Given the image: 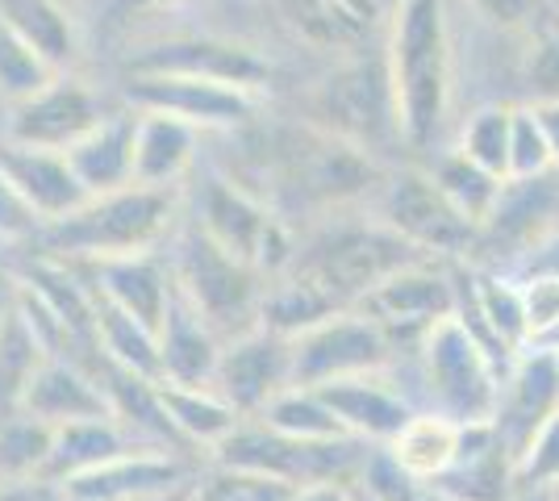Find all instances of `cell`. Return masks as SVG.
<instances>
[{"label":"cell","mask_w":559,"mask_h":501,"mask_svg":"<svg viewBox=\"0 0 559 501\" xmlns=\"http://www.w3.org/2000/svg\"><path fill=\"white\" fill-rule=\"evenodd\" d=\"M0 22L34 50L55 75L71 72L80 59V25L68 0H0Z\"/></svg>","instance_id":"484cf974"},{"label":"cell","mask_w":559,"mask_h":501,"mask_svg":"<svg viewBox=\"0 0 559 501\" xmlns=\"http://www.w3.org/2000/svg\"><path fill=\"white\" fill-rule=\"evenodd\" d=\"M556 9H559V0H556Z\"/></svg>","instance_id":"db71d44e"},{"label":"cell","mask_w":559,"mask_h":501,"mask_svg":"<svg viewBox=\"0 0 559 501\" xmlns=\"http://www.w3.org/2000/svg\"><path fill=\"white\" fill-rule=\"evenodd\" d=\"M343 310L326 288L318 285L313 276H305L301 267L293 276H276L272 285L263 288V301H259V326L263 331L280 334V338H301L305 331H313L318 322H326Z\"/></svg>","instance_id":"f546056e"},{"label":"cell","mask_w":559,"mask_h":501,"mask_svg":"<svg viewBox=\"0 0 559 501\" xmlns=\"http://www.w3.org/2000/svg\"><path fill=\"white\" fill-rule=\"evenodd\" d=\"M547 501H559V493H547Z\"/></svg>","instance_id":"f5cc1de1"},{"label":"cell","mask_w":559,"mask_h":501,"mask_svg":"<svg viewBox=\"0 0 559 501\" xmlns=\"http://www.w3.org/2000/svg\"><path fill=\"white\" fill-rule=\"evenodd\" d=\"M380 226L393 230L405 247L426 255H467L476 251V230L447 205V196L426 171H401L384 189Z\"/></svg>","instance_id":"8fae6325"},{"label":"cell","mask_w":559,"mask_h":501,"mask_svg":"<svg viewBox=\"0 0 559 501\" xmlns=\"http://www.w3.org/2000/svg\"><path fill=\"white\" fill-rule=\"evenodd\" d=\"M513 489L518 493H556L559 489V414L543 422L538 434L513 460Z\"/></svg>","instance_id":"8d00e7d4"},{"label":"cell","mask_w":559,"mask_h":501,"mask_svg":"<svg viewBox=\"0 0 559 501\" xmlns=\"http://www.w3.org/2000/svg\"><path fill=\"white\" fill-rule=\"evenodd\" d=\"M293 489H284L276 480L251 477L238 468H222V464H201V473L192 477L185 501H288Z\"/></svg>","instance_id":"d590c367"},{"label":"cell","mask_w":559,"mask_h":501,"mask_svg":"<svg viewBox=\"0 0 559 501\" xmlns=\"http://www.w3.org/2000/svg\"><path fill=\"white\" fill-rule=\"evenodd\" d=\"M455 301H460V285L447 276L443 267L418 260L393 272L389 281H380L355 310L368 313L376 326L389 334V343L401 356V347L414 351L421 343V334L430 331L435 322L451 318Z\"/></svg>","instance_id":"9c48e42d"},{"label":"cell","mask_w":559,"mask_h":501,"mask_svg":"<svg viewBox=\"0 0 559 501\" xmlns=\"http://www.w3.org/2000/svg\"><path fill=\"white\" fill-rule=\"evenodd\" d=\"M255 422H263L276 434H288V439H301V443H330V439H350L347 430L338 427L334 409L322 402L318 389L309 384H288L280 389L276 397L255 414Z\"/></svg>","instance_id":"1f68e13d"},{"label":"cell","mask_w":559,"mask_h":501,"mask_svg":"<svg viewBox=\"0 0 559 501\" xmlns=\"http://www.w3.org/2000/svg\"><path fill=\"white\" fill-rule=\"evenodd\" d=\"M288 384H293V347H288V338L255 326V331L238 334L222 347L210 389L247 422Z\"/></svg>","instance_id":"5bb4252c"},{"label":"cell","mask_w":559,"mask_h":501,"mask_svg":"<svg viewBox=\"0 0 559 501\" xmlns=\"http://www.w3.org/2000/svg\"><path fill=\"white\" fill-rule=\"evenodd\" d=\"M526 84L535 93V105H556L559 100V34H543L531 47Z\"/></svg>","instance_id":"ab89813d"},{"label":"cell","mask_w":559,"mask_h":501,"mask_svg":"<svg viewBox=\"0 0 559 501\" xmlns=\"http://www.w3.org/2000/svg\"><path fill=\"white\" fill-rule=\"evenodd\" d=\"M205 460L164 448H134L93 473L59 480L63 501H167L192 485Z\"/></svg>","instance_id":"7c38bea8"},{"label":"cell","mask_w":559,"mask_h":501,"mask_svg":"<svg viewBox=\"0 0 559 501\" xmlns=\"http://www.w3.org/2000/svg\"><path fill=\"white\" fill-rule=\"evenodd\" d=\"M134 114V109H130ZM201 130L164 114H134V184L139 189H176L197 159Z\"/></svg>","instance_id":"d4e9b609"},{"label":"cell","mask_w":559,"mask_h":501,"mask_svg":"<svg viewBox=\"0 0 559 501\" xmlns=\"http://www.w3.org/2000/svg\"><path fill=\"white\" fill-rule=\"evenodd\" d=\"M350 501H368V498H364V493H359V489H350Z\"/></svg>","instance_id":"681fc988"},{"label":"cell","mask_w":559,"mask_h":501,"mask_svg":"<svg viewBox=\"0 0 559 501\" xmlns=\"http://www.w3.org/2000/svg\"><path fill=\"white\" fill-rule=\"evenodd\" d=\"M222 347L226 343L205 326V318L180 297H171L159 322V384H213Z\"/></svg>","instance_id":"cb8c5ba5"},{"label":"cell","mask_w":559,"mask_h":501,"mask_svg":"<svg viewBox=\"0 0 559 501\" xmlns=\"http://www.w3.org/2000/svg\"><path fill=\"white\" fill-rule=\"evenodd\" d=\"M50 434L55 430L29 414L0 418V480H29L47 473Z\"/></svg>","instance_id":"836d02e7"},{"label":"cell","mask_w":559,"mask_h":501,"mask_svg":"<svg viewBox=\"0 0 559 501\" xmlns=\"http://www.w3.org/2000/svg\"><path fill=\"white\" fill-rule=\"evenodd\" d=\"M159 402H164V414L171 430H176V439L185 443L188 452H201L205 460L242 422L210 384H201V389H192V384H159Z\"/></svg>","instance_id":"f1b7e54d"},{"label":"cell","mask_w":559,"mask_h":501,"mask_svg":"<svg viewBox=\"0 0 559 501\" xmlns=\"http://www.w3.org/2000/svg\"><path fill=\"white\" fill-rule=\"evenodd\" d=\"M426 501H447V498H439V493H430V489H426Z\"/></svg>","instance_id":"f907efd6"},{"label":"cell","mask_w":559,"mask_h":501,"mask_svg":"<svg viewBox=\"0 0 559 501\" xmlns=\"http://www.w3.org/2000/svg\"><path fill=\"white\" fill-rule=\"evenodd\" d=\"M130 75H192V80H217L242 93H259L267 80V63L251 47L222 43V38H167L130 55Z\"/></svg>","instance_id":"ac0fdd59"},{"label":"cell","mask_w":559,"mask_h":501,"mask_svg":"<svg viewBox=\"0 0 559 501\" xmlns=\"http://www.w3.org/2000/svg\"><path fill=\"white\" fill-rule=\"evenodd\" d=\"M88 288H93L96 301L130 313L134 322L151 326L155 334H159V322H164L167 306L176 297L171 267H167V260H159V251L155 255H126V260L88 263Z\"/></svg>","instance_id":"44dd1931"},{"label":"cell","mask_w":559,"mask_h":501,"mask_svg":"<svg viewBox=\"0 0 559 501\" xmlns=\"http://www.w3.org/2000/svg\"><path fill=\"white\" fill-rule=\"evenodd\" d=\"M460 443H464V427H460V422H451V418L435 414V409H418V414L384 443V452L393 455L401 473H409L418 485L430 489V485L455 464Z\"/></svg>","instance_id":"83f0119b"},{"label":"cell","mask_w":559,"mask_h":501,"mask_svg":"<svg viewBox=\"0 0 559 501\" xmlns=\"http://www.w3.org/2000/svg\"><path fill=\"white\" fill-rule=\"evenodd\" d=\"M288 347H293V384H309V389L364 377V372H389L396 363V347L389 343V334L359 310H338L301 338H293Z\"/></svg>","instance_id":"8992f818"},{"label":"cell","mask_w":559,"mask_h":501,"mask_svg":"<svg viewBox=\"0 0 559 501\" xmlns=\"http://www.w3.org/2000/svg\"><path fill=\"white\" fill-rule=\"evenodd\" d=\"M171 285L176 297L205 318L222 343L259 326V301H263V276L251 263L234 260L222 247H213L197 226L171 251Z\"/></svg>","instance_id":"277c9868"},{"label":"cell","mask_w":559,"mask_h":501,"mask_svg":"<svg viewBox=\"0 0 559 501\" xmlns=\"http://www.w3.org/2000/svg\"><path fill=\"white\" fill-rule=\"evenodd\" d=\"M17 414H29L55 430L68 427V422H84V418H105L109 402H105L88 363L68 356H43L34 377L25 381Z\"/></svg>","instance_id":"ffe728a7"},{"label":"cell","mask_w":559,"mask_h":501,"mask_svg":"<svg viewBox=\"0 0 559 501\" xmlns=\"http://www.w3.org/2000/svg\"><path fill=\"white\" fill-rule=\"evenodd\" d=\"M50 75L55 72H50L47 63L25 47L9 25L0 22V96L13 105V100H22V96L38 93Z\"/></svg>","instance_id":"74e56055"},{"label":"cell","mask_w":559,"mask_h":501,"mask_svg":"<svg viewBox=\"0 0 559 501\" xmlns=\"http://www.w3.org/2000/svg\"><path fill=\"white\" fill-rule=\"evenodd\" d=\"M0 192L13 196V205L29 222H47V226L71 217L88 201L63 151L13 143H0Z\"/></svg>","instance_id":"9a60e30c"},{"label":"cell","mask_w":559,"mask_h":501,"mask_svg":"<svg viewBox=\"0 0 559 501\" xmlns=\"http://www.w3.org/2000/svg\"><path fill=\"white\" fill-rule=\"evenodd\" d=\"M142 448L130 430L117 422L114 414L105 418H84V422H68V427H55L50 434V455H47V480H71L80 473H93L100 464H109L117 455Z\"/></svg>","instance_id":"4316f807"},{"label":"cell","mask_w":559,"mask_h":501,"mask_svg":"<svg viewBox=\"0 0 559 501\" xmlns=\"http://www.w3.org/2000/svg\"><path fill=\"white\" fill-rule=\"evenodd\" d=\"M213 247H222L234 260L251 263L259 276H280V267L293 260L288 235L276 217L259 205L255 196L234 189L226 180H210L192 222Z\"/></svg>","instance_id":"52a82bcc"},{"label":"cell","mask_w":559,"mask_h":501,"mask_svg":"<svg viewBox=\"0 0 559 501\" xmlns=\"http://www.w3.org/2000/svg\"><path fill=\"white\" fill-rule=\"evenodd\" d=\"M185 493H188V489H180V493H176V498H167V501H185Z\"/></svg>","instance_id":"816d5d0a"},{"label":"cell","mask_w":559,"mask_h":501,"mask_svg":"<svg viewBox=\"0 0 559 501\" xmlns=\"http://www.w3.org/2000/svg\"><path fill=\"white\" fill-rule=\"evenodd\" d=\"M421 377V406L435 409L460 427H485L492 422L497 393H501V368L489 359V351L476 343V334L451 313L435 322L414 347Z\"/></svg>","instance_id":"3957f363"},{"label":"cell","mask_w":559,"mask_h":501,"mask_svg":"<svg viewBox=\"0 0 559 501\" xmlns=\"http://www.w3.org/2000/svg\"><path fill=\"white\" fill-rule=\"evenodd\" d=\"M68 164L88 196L121 192L134 184V114H105L93 130L68 151Z\"/></svg>","instance_id":"603a6c76"},{"label":"cell","mask_w":559,"mask_h":501,"mask_svg":"<svg viewBox=\"0 0 559 501\" xmlns=\"http://www.w3.org/2000/svg\"><path fill=\"white\" fill-rule=\"evenodd\" d=\"M364 455H368V443H359V439L301 443V439L276 434V430H267L255 418H247L210 455V464L276 480V485L297 493V489H309V485H350V480L359 477Z\"/></svg>","instance_id":"5b68a950"},{"label":"cell","mask_w":559,"mask_h":501,"mask_svg":"<svg viewBox=\"0 0 559 501\" xmlns=\"http://www.w3.org/2000/svg\"><path fill=\"white\" fill-rule=\"evenodd\" d=\"M164 4H176V0H117V9H126V13H146V9H164Z\"/></svg>","instance_id":"c3c4849f"},{"label":"cell","mask_w":559,"mask_h":501,"mask_svg":"<svg viewBox=\"0 0 559 501\" xmlns=\"http://www.w3.org/2000/svg\"><path fill=\"white\" fill-rule=\"evenodd\" d=\"M547 171H551L547 134H543V126H538L535 105H522V109H513L506 180H535V176H547Z\"/></svg>","instance_id":"f35d334b"},{"label":"cell","mask_w":559,"mask_h":501,"mask_svg":"<svg viewBox=\"0 0 559 501\" xmlns=\"http://www.w3.org/2000/svg\"><path fill=\"white\" fill-rule=\"evenodd\" d=\"M418 260L421 255L414 247H405L393 230H384L376 222V226H364V230L334 235L313 260L301 263V272L326 288L343 310H355L380 281H389L393 272H401V267H409V263Z\"/></svg>","instance_id":"ba28073f"},{"label":"cell","mask_w":559,"mask_h":501,"mask_svg":"<svg viewBox=\"0 0 559 501\" xmlns=\"http://www.w3.org/2000/svg\"><path fill=\"white\" fill-rule=\"evenodd\" d=\"M559 226V176L506 180L492 217L476 230V251H489L492 263L526 260L538 242Z\"/></svg>","instance_id":"2e32d148"},{"label":"cell","mask_w":559,"mask_h":501,"mask_svg":"<svg viewBox=\"0 0 559 501\" xmlns=\"http://www.w3.org/2000/svg\"><path fill=\"white\" fill-rule=\"evenodd\" d=\"M126 100L134 114H164L192 126V130H230L255 118V93H242L217 80H192V75H130Z\"/></svg>","instance_id":"4fadbf2b"},{"label":"cell","mask_w":559,"mask_h":501,"mask_svg":"<svg viewBox=\"0 0 559 501\" xmlns=\"http://www.w3.org/2000/svg\"><path fill=\"white\" fill-rule=\"evenodd\" d=\"M430 180L439 184V192L447 196V205L464 217L472 230H480V226L489 222L492 210H497V201H501V189H506L501 176L476 167L467 155H460V151H447L443 159L435 164V171H430Z\"/></svg>","instance_id":"d6a6232c"},{"label":"cell","mask_w":559,"mask_h":501,"mask_svg":"<svg viewBox=\"0 0 559 501\" xmlns=\"http://www.w3.org/2000/svg\"><path fill=\"white\" fill-rule=\"evenodd\" d=\"M510 126H513L510 105H485L480 114L467 118L455 151L467 155L476 167H485V171L506 180V167H510Z\"/></svg>","instance_id":"e575fe53"},{"label":"cell","mask_w":559,"mask_h":501,"mask_svg":"<svg viewBox=\"0 0 559 501\" xmlns=\"http://www.w3.org/2000/svg\"><path fill=\"white\" fill-rule=\"evenodd\" d=\"M93 343L96 356L105 359V363L126 368V372L146 377V381H159V334L151 331V326H142V322H134L130 313L96 301Z\"/></svg>","instance_id":"4dcf8cb0"},{"label":"cell","mask_w":559,"mask_h":501,"mask_svg":"<svg viewBox=\"0 0 559 501\" xmlns=\"http://www.w3.org/2000/svg\"><path fill=\"white\" fill-rule=\"evenodd\" d=\"M389 109L401 143L426 151L451 105V34L443 0H401L384 59Z\"/></svg>","instance_id":"6da1fadb"},{"label":"cell","mask_w":559,"mask_h":501,"mask_svg":"<svg viewBox=\"0 0 559 501\" xmlns=\"http://www.w3.org/2000/svg\"><path fill=\"white\" fill-rule=\"evenodd\" d=\"M318 393L334 409L338 427L347 430L350 439L368 443V448H384L396 430L418 414V402L396 384L393 368L389 372L347 377V381H330Z\"/></svg>","instance_id":"d6986e66"},{"label":"cell","mask_w":559,"mask_h":501,"mask_svg":"<svg viewBox=\"0 0 559 501\" xmlns=\"http://www.w3.org/2000/svg\"><path fill=\"white\" fill-rule=\"evenodd\" d=\"M176 226L171 189H130L88 196L63 222L47 226V255L63 263H105L126 255H155Z\"/></svg>","instance_id":"7a4b0ae2"},{"label":"cell","mask_w":559,"mask_h":501,"mask_svg":"<svg viewBox=\"0 0 559 501\" xmlns=\"http://www.w3.org/2000/svg\"><path fill=\"white\" fill-rule=\"evenodd\" d=\"M556 493H559V489H556Z\"/></svg>","instance_id":"11a10c76"},{"label":"cell","mask_w":559,"mask_h":501,"mask_svg":"<svg viewBox=\"0 0 559 501\" xmlns=\"http://www.w3.org/2000/svg\"><path fill=\"white\" fill-rule=\"evenodd\" d=\"M276 4L288 22L305 29L309 38H318V43H343V38H350V29L330 13L322 0H276Z\"/></svg>","instance_id":"60d3db41"},{"label":"cell","mask_w":559,"mask_h":501,"mask_svg":"<svg viewBox=\"0 0 559 501\" xmlns=\"http://www.w3.org/2000/svg\"><path fill=\"white\" fill-rule=\"evenodd\" d=\"M109 109L100 105V96L80 80V75H50L38 93L22 96L9 105L4 118V139L0 143L13 146H38V151H63L80 143L96 121Z\"/></svg>","instance_id":"30bf717a"},{"label":"cell","mask_w":559,"mask_h":501,"mask_svg":"<svg viewBox=\"0 0 559 501\" xmlns=\"http://www.w3.org/2000/svg\"><path fill=\"white\" fill-rule=\"evenodd\" d=\"M535 114H538V126H543V134H547L551 171L559 176V100H556V105H535Z\"/></svg>","instance_id":"bcb514c9"},{"label":"cell","mask_w":559,"mask_h":501,"mask_svg":"<svg viewBox=\"0 0 559 501\" xmlns=\"http://www.w3.org/2000/svg\"><path fill=\"white\" fill-rule=\"evenodd\" d=\"M485 22L501 25V29H518L535 17L538 0H467Z\"/></svg>","instance_id":"b9f144b4"},{"label":"cell","mask_w":559,"mask_h":501,"mask_svg":"<svg viewBox=\"0 0 559 501\" xmlns=\"http://www.w3.org/2000/svg\"><path fill=\"white\" fill-rule=\"evenodd\" d=\"M430 493L447 501H513V460L489 422L464 427L455 464L430 485Z\"/></svg>","instance_id":"7402d4cb"},{"label":"cell","mask_w":559,"mask_h":501,"mask_svg":"<svg viewBox=\"0 0 559 501\" xmlns=\"http://www.w3.org/2000/svg\"><path fill=\"white\" fill-rule=\"evenodd\" d=\"M288 501H350V485H309V489H297Z\"/></svg>","instance_id":"7dc6e473"},{"label":"cell","mask_w":559,"mask_h":501,"mask_svg":"<svg viewBox=\"0 0 559 501\" xmlns=\"http://www.w3.org/2000/svg\"><path fill=\"white\" fill-rule=\"evenodd\" d=\"M0 501H63V489L47 477L0 480Z\"/></svg>","instance_id":"ee69618b"},{"label":"cell","mask_w":559,"mask_h":501,"mask_svg":"<svg viewBox=\"0 0 559 501\" xmlns=\"http://www.w3.org/2000/svg\"><path fill=\"white\" fill-rule=\"evenodd\" d=\"M559 414V356L556 351H522L501 377L497 409L489 427L497 430L501 448L510 460L522 455V448L538 434L543 422Z\"/></svg>","instance_id":"e0dca14e"},{"label":"cell","mask_w":559,"mask_h":501,"mask_svg":"<svg viewBox=\"0 0 559 501\" xmlns=\"http://www.w3.org/2000/svg\"><path fill=\"white\" fill-rule=\"evenodd\" d=\"M17 301H22V281H13L9 272H0V334L13 326Z\"/></svg>","instance_id":"f6af8a7d"},{"label":"cell","mask_w":559,"mask_h":501,"mask_svg":"<svg viewBox=\"0 0 559 501\" xmlns=\"http://www.w3.org/2000/svg\"><path fill=\"white\" fill-rule=\"evenodd\" d=\"M526 276H551V281H559V226L538 242L526 260L518 263V281H526Z\"/></svg>","instance_id":"7bdbcfd3"}]
</instances>
